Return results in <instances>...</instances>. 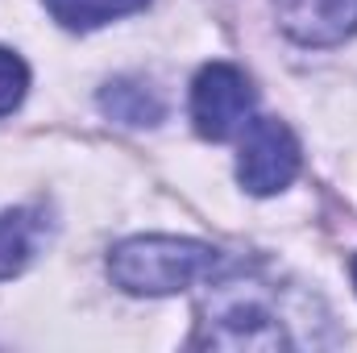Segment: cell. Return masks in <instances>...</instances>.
<instances>
[{
    "mask_svg": "<svg viewBox=\"0 0 357 353\" xmlns=\"http://www.w3.org/2000/svg\"><path fill=\"white\" fill-rule=\"evenodd\" d=\"M274 13L299 46H337L357 33V0H274Z\"/></svg>",
    "mask_w": 357,
    "mask_h": 353,
    "instance_id": "obj_5",
    "label": "cell"
},
{
    "mask_svg": "<svg viewBox=\"0 0 357 353\" xmlns=\"http://www.w3.org/2000/svg\"><path fill=\"white\" fill-rule=\"evenodd\" d=\"M216 266H220V250L191 237H162V233L129 237L108 254L112 283L129 295H175L199 278H212Z\"/></svg>",
    "mask_w": 357,
    "mask_h": 353,
    "instance_id": "obj_1",
    "label": "cell"
},
{
    "mask_svg": "<svg viewBox=\"0 0 357 353\" xmlns=\"http://www.w3.org/2000/svg\"><path fill=\"white\" fill-rule=\"evenodd\" d=\"M150 0H46L50 17L63 25V29H75V33H88L100 29L116 17H129V13H142Z\"/></svg>",
    "mask_w": 357,
    "mask_h": 353,
    "instance_id": "obj_7",
    "label": "cell"
},
{
    "mask_svg": "<svg viewBox=\"0 0 357 353\" xmlns=\"http://www.w3.org/2000/svg\"><path fill=\"white\" fill-rule=\"evenodd\" d=\"M195 345H220V350H291L295 337L287 333L282 312L274 308L262 283H216V291L204 303L199 337Z\"/></svg>",
    "mask_w": 357,
    "mask_h": 353,
    "instance_id": "obj_2",
    "label": "cell"
},
{
    "mask_svg": "<svg viewBox=\"0 0 357 353\" xmlns=\"http://www.w3.org/2000/svg\"><path fill=\"white\" fill-rule=\"evenodd\" d=\"M38 225L29 212H0V278L21 274L29 254H33Z\"/></svg>",
    "mask_w": 357,
    "mask_h": 353,
    "instance_id": "obj_8",
    "label": "cell"
},
{
    "mask_svg": "<svg viewBox=\"0 0 357 353\" xmlns=\"http://www.w3.org/2000/svg\"><path fill=\"white\" fill-rule=\"evenodd\" d=\"M25 88H29V67H25V59L0 46V117H8V112L25 100Z\"/></svg>",
    "mask_w": 357,
    "mask_h": 353,
    "instance_id": "obj_9",
    "label": "cell"
},
{
    "mask_svg": "<svg viewBox=\"0 0 357 353\" xmlns=\"http://www.w3.org/2000/svg\"><path fill=\"white\" fill-rule=\"evenodd\" d=\"M254 112V84L233 63H208L191 84V121L208 142H229Z\"/></svg>",
    "mask_w": 357,
    "mask_h": 353,
    "instance_id": "obj_3",
    "label": "cell"
},
{
    "mask_svg": "<svg viewBox=\"0 0 357 353\" xmlns=\"http://www.w3.org/2000/svg\"><path fill=\"white\" fill-rule=\"evenodd\" d=\"M100 108H104L112 121L133 125V129L162 121V100H158V91L146 88L142 80H112V84H104Z\"/></svg>",
    "mask_w": 357,
    "mask_h": 353,
    "instance_id": "obj_6",
    "label": "cell"
},
{
    "mask_svg": "<svg viewBox=\"0 0 357 353\" xmlns=\"http://www.w3.org/2000/svg\"><path fill=\"white\" fill-rule=\"evenodd\" d=\"M349 274H354V287H357V254H354V262H349Z\"/></svg>",
    "mask_w": 357,
    "mask_h": 353,
    "instance_id": "obj_10",
    "label": "cell"
},
{
    "mask_svg": "<svg viewBox=\"0 0 357 353\" xmlns=\"http://www.w3.org/2000/svg\"><path fill=\"white\" fill-rule=\"evenodd\" d=\"M299 163H303L299 142L278 117H254L245 125L241 154H237V179L250 195H274L291 187V179L299 175Z\"/></svg>",
    "mask_w": 357,
    "mask_h": 353,
    "instance_id": "obj_4",
    "label": "cell"
}]
</instances>
